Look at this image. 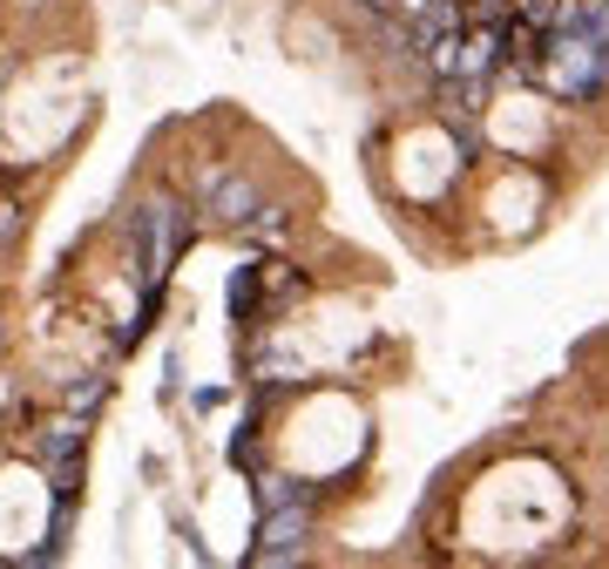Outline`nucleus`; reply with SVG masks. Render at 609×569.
<instances>
[{"label": "nucleus", "instance_id": "1", "mask_svg": "<svg viewBox=\"0 0 609 569\" xmlns=\"http://www.w3.org/2000/svg\"><path fill=\"white\" fill-rule=\"evenodd\" d=\"M184 230H190V217H184V204L169 197V190H149V197L129 210V237H136V278H143V318H156L163 278H169V265H177V252H184Z\"/></svg>", "mask_w": 609, "mask_h": 569}, {"label": "nucleus", "instance_id": "2", "mask_svg": "<svg viewBox=\"0 0 609 569\" xmlns=\"http://www.w3.org/2000/svg\"><path fill=\"white\" fill-rule=\"evenodd\" d=\"M312 542V496L298 502H278L257 516V542H251V562H298Z\"/></svg>", "mask_w": 609, "mask_h": 569}, {"label": "nucleus", "instance_id": "3", "mask_svg": "<svg viewBox=\"0 0 609 569\" xmlns=\"http://www.w3.org/2000/svg\"><path fill=\"white\" fill-rule=\"evenodd\" d=\"M251 210H257V184H251L244 170H210V177H204L197 217H210V224H224V230H244Z\"/></svg>", "mask_w": 609, "mask_h": 569}, {"label": "nucleus", "instance_id": "4", "mask_svg": "<svg viewBox=\"0 0 609 569\" xmlns=\"http://www.w3.org/2000/svg\"><path fill=\"white\" fill-rule=\"evenodd\" d=\"M102 400H109V380H102V373H81V380L61 393V406H68V414H81V421H89Z\"/></svg>", "mask_w": 609, "mask_h": 569}, {"label": "nucleus", "instance_id": "5", "mask_svg": "<svg viewBox=\"0 0 609 569\" xmlns=\"http://www.w3.org/2000/svg\"><path fill=\"white\" fill-rule=\"evenodd\" d=\"M21 237V204H0V244Z\"/></svg>", "mask_w": 609, "mask_h": 569}]
</instances>
